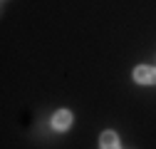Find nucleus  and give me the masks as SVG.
Wrapping results in <instances>:
<instances>
[{"label":"nucleus","mask_w":156,"mask_h":149,"mask_svg":"<svg viewBox=\"0 0 156 149\" xmlns=\"http://www.w3.org/2000/svg\"><path fill=\"white\" fill-rule=\"evenodd\" d=\"M134 80L141 82V85H156V67L139 65V67L134 70Z\"/></svg>","instance_id":"1"},{"label":"nucleus","mask_w":156,"mask_h":149,"mask_svg":"<svg viewBox=\"0 0 156 149\" xmlns=\"http://www.w3.org/2000/svg\"><path fill=\"white\" fill-rule=\"evenodd\" d=\"M99 149H119V137H116L112 129H107L102 134V139H99Z\"/></svg>","instance_id":"3"},{"label":"nucleus","mask_w":156,"mask_h":149,"mask_svg":"<svg viewBox=\"0 0 156 149\" xmlns=\"http://www.w3.org/2000/svg\"><path fill=\"white\" fill-rule=\"evenodd\" d=\"M69 124H72V112H67V109L55 112V117H52V129L65 132V129H69Z\"/></svg>","instance_id":"2"}]
</instances>
